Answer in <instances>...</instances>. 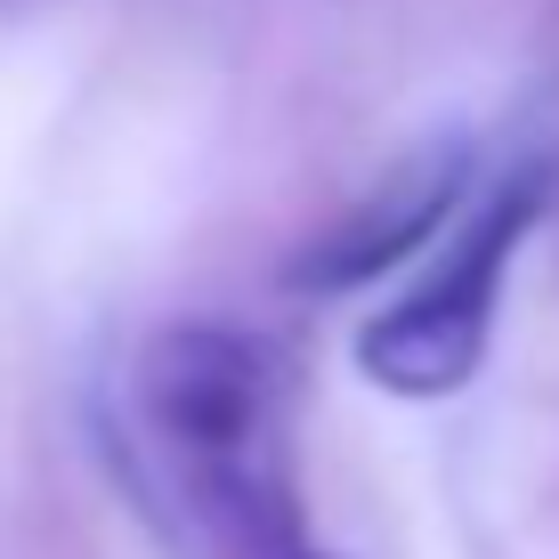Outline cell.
I'll return each mask as SVG.
<instances>
[{
  "instance_id": "6da1fadb",
  "label": "cell",
  "mask_w": 559,
  "mask_h": 559,
  "mask_svg": "<svg viewBox=\"0 0 559 559\" xmlns=\"http://www.w3.org/2000/svg\"><path fill=\"white\" fill-rule=\"evenodd\" d=\"M130 421L163 503L227 551H293V447L267 341L236 324H163L130 365Z\"/></svg>"
},
{
  "instance_id": "7a4b0ae2",
  "label": "cell",
  "mask_w": 559,
  "mask_h": 559,
  "mask_svg": "<svg viewBox=\"0 0 559 559\" xmlns=\"http://www.w3.org/2000/svg\"><path fill=\"white\" fill-rule=\"evenodd\" d=\"M551 211V163L519 154V163L487 170L462 219L430 243V267L397 293L390 308L357 324V365L373 390L390 397H454L462 381L487 365L495 317H503V284L519 252H527L535 219Z\"/></svg>"
},
{
  "instance_id": "3957f363",
  "label": "cell",
  "mask_w": 559,
  "mask_h": 559,
  "mask_svg": "<svg viewBox=\"0 0 559 559\" xmlns=\"http://www.w3.org/2000/svg\"><path fill=\"white\" fill-rule=\"evenodd\" d=\"M478 179H487L478 139H430L421 154H406L333 236L308 243L293 260V284L300 293H357V284H373L381 267L430 252V243L462 219V203L478 195Z\"/></svg>"
},
{
  "instance_id": "277c9868",
  "label": "cell",
  "mask_w": 559,
  "mask_h": 559,
  "mask_svg": "<svg viewBox=\"0 0 559 559\" xmlns=\"http://www.w3.org/2000/svg\"><path fill=\"white\" fill-rule=\"evenodd\" d=\"M284 559H333V551H300V544H293V551H284Z\"/></svg>"
}]
</instances>
